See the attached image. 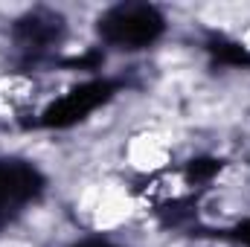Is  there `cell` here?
Listing matches in <instances>:
<instances>
[{
  "label": "cell",
  "instance_id": "7a4b0ae2",
  "mask_svg": "<svg viewBox=\"0 0 250 247\" xmlns=\"http://www.w3.org/2000/svg\"><path fill=\"white\" fill-rule=\"evenodd\" d=\"M93 215H96V227H117L131 215V201L120 189H105L99 192L96 204H93Z\"/></svg>",
  "mask_w": 250,
  "mask_h": 247
},
{
  "label": "cell",
  "instance_id": "277c9868",
  "mask_svg": "<svg viewBox=\"0 0 250 247\" xmlns=\"http://www.w3.org/2000/svg\"><path fill=\"white\" fill-rule=\"evenodd\" d=\"M3 247H21V245H15V242H9V245H3Z\"/></svg>",
  "mask_w": 250,
  "mask_h": 247
},
{
  "label": "cell",
  "instance_id": "6da1fadb",
  "mask_svg": "<svg viewBox=\"0 0 250 247\" xmlns=\"http://www.w3.org/2000/svg\"><path fill=\"white\" fill-rule=\"evenodd\" d=\"M128 157H131V163H134L137 169L151 172V169L166 166L169 148H166V143H163L157 134H143V137H137V140L128 145Z\"/></svg>",
  "mask_w": 250,
  "mask_h": 247
},
{
  "label": "cell",
  "instance_id": "3957f363",
  "mask_svg": "<svg viewBox=\"0 0 250 247\" xmlns=\"http://www.w3.org/2000/svg\"><path fill=\"white\" fill-rule=\"evenodd\" d=\"M245 44H248V47H250V29H248V32H245Z\"/></svg>",
  "mask_w": 250,
  "mask_h": 247
}]
</instances>
